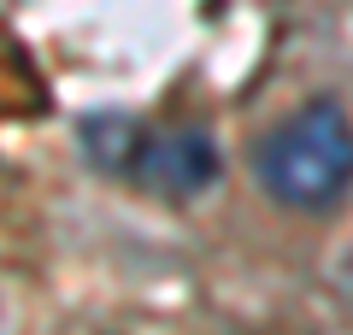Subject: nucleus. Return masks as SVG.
I'll return each mask as SVG.
<instances>
[{
	"mask_svg": "<svg viewBox=\"0 0 353 335\" xmlns=\"http://www.w3.org/2000/svg\"><path fill=\"white\" fill-rule=\"evenodd\" d=\"M259 188L289 212H324L353 183V124L336 100H306L253 153Z\"/></svg>",
	"mask_w": 353,
	"mask_h": 335,
	"instance_id": "f257e3e1",
	"label": "nucleus"
},
{
	"mask_svg": "<svg viewBox=\"0 0 353 335\" xmlns=\"http://www.w3.org/2000/svg\"><path fill=\"white\" fill-rule=\"evenodd\" d=\"M218 141L206 130L183 124V130H165V136H148L136 153H130V176H136L148 194L159 200H194L218 183Z\"/></svg>",
	"mask_w": 353,
	"mask_h": 335,
	"instance_id": "f03ea898",
	"label": "nucleus"
}]
</instances>
